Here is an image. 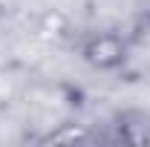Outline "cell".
Masks as SVG:
<instances>
[{
    "label": "cell",
    "mask_w": 150,
    "mask_h": 147,
    "mask_svg": "<svg viewBox=\"0 0 150 147\" xmlns=\"http://www.w3.org/2000/svg\"><path fill=\"white\" fill-rule=\"evenodd\" d=\"M124 52H127V46H124V40L115 32H98V35H93L84 43V58L93 66H98V69L118 66L124 61Z\"/></svg>",
    "instance_id": "6da1fadb"
}]
</instances>
